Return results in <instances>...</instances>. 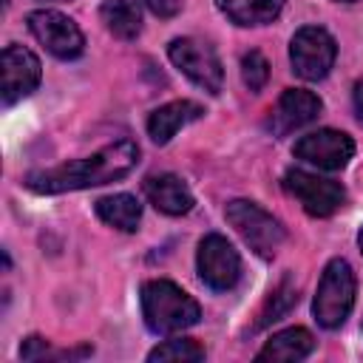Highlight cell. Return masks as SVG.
Here are the masks:
<instances>
[{
	"mask_svg": "<svg viewBox=\"0 0 363 363\" xmlns=\"http://www.w3.org/2000/svg\"><path fill=\"white\" fill-rule=\"evenodd\" d=\"M335 57H337V45L332 34L320 26H303L289 40V62L301 79L309 82L323 79L332 71Z\"/></svg>",
	"mask_w": 363,
	"mask_h": 363,
	"instance_id": "8992f818",
	"label": "cell"
},
{
	"mask_svg": "<svg viewBox=\"0 0 363 363\" xmlns=\"http://www.w3.org/2000/svg\"><path fill=\"white\" fill-rule=\"evenodd\" d=\"M318 113H320L318 94L306 91V88H286L269 113V128L275 136H286V133L309 125L312 119H318Z\"/></svg>",
	"mask_w": 363,
	"mask_h": 363,
	"instance_id": "7c38bea8",
	"label": "cell"
},
{
	"mask_svg": "<svg viewBox=\"0 0 363 363\" xmlns=\"http://www.w3.org/2000/svg\"><path fill=\"white\" fill-rule=\"evenodd\" d=\"M28 31L37 37L40 45H45L60 60H77L85 51V37L79 26L57 11V9H37L28 14Z\"/></svg>",
	"mask_w": 363,
	"mask_h": 363,
	"instance_id": "9c48e42d",
	"label": "cell"
},
{
	"mask_svg": "<svg viewBox=\"0 0 363 363\" xmlns=\"http://www.w3.org/2000/svg\"><path fill=\"white\" fill-rule=\"evenodd\" d=\"M216 6L235 26H267L284 11V0H216Z\"/></svg>",
	"mask_w": 363,
	"mask_h": 363,
	"instance_id": "e0dca14e",
	"label": "cell"
},
{
	"mask_svg": "<svg viewBox=\"0 0 363 363\" xmlns=\"http://www.w3.org/2000/svg\"><path fill=\"white\" fill-rule=\"evenodd\" d=\"M241 79H244V85L250 88V91H261L264 85H267V79H269V62H267V57L261 54V51H247L244 57H241Z\"/></svg>",
	"mask_w": 363,
	"mask_h": 363,
	"instance_id": "44dd1931",
	"label": "cell"
},
{
	"mask_svg": "<svg viewBox=\"0 0 363 363\" xmlns=\"http://www.w3.org/2000/svg\"><path fill=\"white\" fill-rule=\"evenodd\" d=\"M204 116V108L193 99H176V102H167L162 108H156L147 119V133L156 145H167L184 125L196 122Z\"/></svg>",
	"mask_w": 363,
	"mask_h": 363,
	"instance_id": "5bb4252c",
	"label": "cell"
},
{
	"mask_svg": "<svg viewBox=\"0 0 363 363\" xmlns=\"http://www.w3.org/2000/svg\"><path fill=\"white\" fill-rule=\"evenodd\" d=\"M196 269L199 278L216 289V292H227L238 284L241 278V258L238 250L218 233H210L199 241V252H196Z\"/></svg>",
	"mask_w": 363,
	"mask_h": 363,
	"instance_id": "ba28073f",
	"label": "cell"
},
{
	"mask_svg": "<svg viewBox=\"0 0 363 363\" xmlns=\"http://www.w3.org/2000/svg\"><path fill=\"white\" fill-rule=\"evenodd\" d=\"M337 3H352V0H337Z\"/></svg>",
	"mask_w": 363,
	"mask_h": 363,
	"instance_id": "484cf974",
	"label": "cell"
},
{
	"mask_svg": "<svg viewBox=\"0 0 363 363\" xmlns=\"http://www.w3.org/2000/svg\"><path fill=\"white\" fill-rule=\"evenodd\" d=\"M315 349L312 335L303 326H289L275 332L264 349L255 354V360H281V363H292V360H303L309 352Z\"/></svg>",
	"mask_w": 363,
	"mask_h": 363,
	"instance_id": "9a60e30c",
	"label": "cell"
},
{
	"mask_svg": "<svg viewBox=\"0 0 363 363\" xmlns=\"http://www.w3.org/2000/svg\"><path fill=\"white\" fill-rule=\"evenodd\" d=\"M224 218L235 227V233L244 238V244L261 258H272L281 250L284 238H286L281 221L272 213H267L264 207H258L255 201H250V199L227 201Z\"/></svg>",
	"mask_w": 363,
	"mask_h": 363,
	"instance_id": "277c9868",
	"label": "cell"
},
{
	"mask_svg": "<svg viewBox=\"0 0 363 363\" xmlns=\"http://www.w3.org/2000/svg\"><path fill=\"white\" fill-rule=\"evenodd\" d=\"M354 272L346 258H332L320 275L315 301H312V315L323 329H337L346 323L352 306H354Z\"/></svg>",
	"mask_w": 363,
	"mask_h": 363,
	"instance_id": "3957f363",
	"label": "cell"
},
{
	"mask_svg": "<svg viewBox=\"0 0 363 363\" xmlns=\"http://www.w3.org/2000/svg\"><path fill=\"white\" fill-rule=\"evenodd\" d=\"M167 57L193 85L204 88L207 94L221 91L224 68H221V60L210 43L196 40V37H176L167 45Z\"/></svg>",
	"mask_w": 363,
	"mask_h": 363,
	"instance_id": "5b68a950",
	"label": "cell"
},
{
	"mask_svg": "<svg viewBox=\"0 0 363 363\" xmlns=\"http://www.w3.org/2000/svg\"><path fill=\"white\" fill-rule=\"evenodd\" d=\"M352 102H354V116L363 122V79L354 85V94H352Z\"/></svg>",
	"mask_w": 363,
	"mask_h": 363,
	"instance_id": "cb8c5ba5",
	"label": "cell"
},
{
	"mask_svg": "<svg viewBox=\"0 0 363 363\" xmlns=\"http://www.w3.org/2000/svg\"><path fill=\"white\" fill-rule=\"evenodd\" d=\"M147 3V9L156 14V17H176L179 11H182V6H184V0H145Z\"/></svg>",
	"mask_w": 363,
	"mask_h": 363,
	"instance_id": "603a6c76",
	"label": "cell"
},
{
	"mask_svg": "<svg viewBox=\"0 0 363 363\" xmlns=\"http://www.w3.org/2000/svg\"><path fill=\"white\" fill-rule=\"evenodd\" d=\"M357 247H360V252H363V227H360V233H357Z\"/></svg>",
	"mask_w": 363,
	"mask_h": 363,
	"instance_id": "d4e9b609",
	"label": "cell"
},
{
	"mask_svg": "<svg viewBox=\"0 0 363 363\" xmlns=\"http://www.w3.org/2000/svg\"><path fill=\"white\" fill-rule=\"evenodd\" d=\"M20 354H23V360H40V357H45V354H48V343H45V337H40V335L26 337L23 346H20Z\"/></svg>",
	"mask_w": 363,
	"mask_h": 363,
	"instance_id": "7402d4cb",
	"label": "cell"
},
{
	"mask_svg": "<svg viewBox=\"0 0 363 363\" xmlns=\"http://www.w3.org/2000/svg\"><path fill=\"white\" fill-rule=\"evenodd\" d=\"M284 190L289 196H295L301 201V207L315 218H326V216L337 213L346 201V190L340 182L323 179L318 173L298 170V167L284 173Z\"/></svg>",
	"mask_w": 363,
	"mask_h": 363,
	"instance_id": "52a82bcc",
	"label": "cell"
},
{
	"mask_svg": "<svg viewBox=\"0 0 363 363\" xmlns=\"http://www.w3.org/2000/svg\"><path fill=\"white\" fill-rule=\"evenodd\" d=\"M147 360H182V363H199L204 360V346H199L190 337H173L150 349Z\"/></svg>",
	"mask_w": 363,
	"mask_h": 363,
	"instance_id": "ffe728a7",
	"label": "cell"
},
{
	"mask_svg": "<svg viewBox=\"0 0 363 363\" xmlns=\"http://www.w3.org/2000/svg\"><path fill=\"white\" fill-rule=\"evenodd\" d=\"M142 318L153 335H173L196 326L201 318V306L179 284L153 278L142 286Z\"/></svg>",
	"mask_w": 363,
	"mask_h": 363,
	"instance_id": "7a4b0ae2",
	"label": "cell"
},
{
	"mask_svg": "<svg viewBox=\"0 0 363 363\" xmlns=\"http://www.w3.org/2000/svg\"><path fill=\"white\" fill-rule=\"evenodd\" d=\"M295 159L315 164L318 170H343L349 159L354 156V142L349 133L335 128H320L306 136H301L292 147Z\"/></svg>",
	"mask_w": 363,
	"mask_h": 363,
	"instance_id": "30bf717a",
	"label": "cell"
},
{
	"mask_svg": "<svg viewBox=\"0 0 363 363\" xmlns=\"http://www.w3.org/2000/svg\"><path fill=\"white\" fill-rule=\"evenodd\" d=\"M43 68L34 51L23 45H6L3 48V102L14 105L17 99L28 96L40 85Z\"/></svg>",
	"mask_w": 363,
	"mask_h": 363,
	"instance_id": "8fae6325",
	"label": "cell"
},
{
	"mask_svg": "<svg viewBox=\"0 0 363 363\" xmlns=\"http://www.w3.org/2000/svg\"><path fill=\"white\" fill-rule=\"evenodd\" d=\"M142 190L147 201L164 216H184L193 210V193L187 182L176 173H153L145 179Z\"/></svg>",
	"mask_w": 363,
	"mask_h": 363,
	"instance_id": "4fadbf2b",
	"label": "cell"
},
{
	"mask_svg": "<svg viewBox=\"0 0 363 363\" xmlns=\"http://www.w3.org/2000/svg\"><path fill=\"white\" fill-rule=\"evenodd\" d=\"M139 162V145L133 139H116L96 150L94 156H82L48 170H34L26 176V187L34 193H68V190H85V187H99L108 182H116L128 176Z\"/></svg>",
	"mask_w": 363,
	"mask_h": 363,
	"instance_id": "6da1fadb",
	"label": "cell"
},
{
	"mask_svg": "<svg viewBox=\"0 0 363 363\" xmlns=\"http://www.w3.org/2000/svg\"><path fill=\"white\" fill-rule=\"evenodd\" d=\"M295 303H298V289H295V284H292L289 278H284V281L269 292V298H267V303H264V309H261V315H258V320H255V329H261V326H267V323H272V320H281Z\"/></svg>",
	"mask_w": 363,
	"mask_h": 363,
	"instance_id": "d6986e66",
	"label": "cell"
},
{
	"mask_svg": "<svg viewBox=\"0 0 363 363\" xmlns=\"http://www.w3.org/2000/svg\"><path fill=\"white\" fill-rule=\"evenodd\" d=\"M94 210H96V216H99L105 224H111V227H116V230H122V233L139 230L142 204H139V199L130 196V193L105 196V199H99V201L94 204Z\"/></svg>",
	"mask_w": 363,
	"mask_h": 363,
	"instance_id": "ac0fdd59",
	"label": "cell"
},
{
	"mask_svg": "<svg viewBox=\"0 0 363 363\" xmlns=\"http://www.w3.org/2000/svg\"><path fill=\"white\" fill-rule=\"evenodd\" d=\"M105 28L119 40H136L142 31V6L139 0H105L99 6Z\"/></svg>",
	"mask_w": 363,
	"mask_h": 363,
	"instance_id": "2e32d148",
	"label": "cell"
}]
</instances>
